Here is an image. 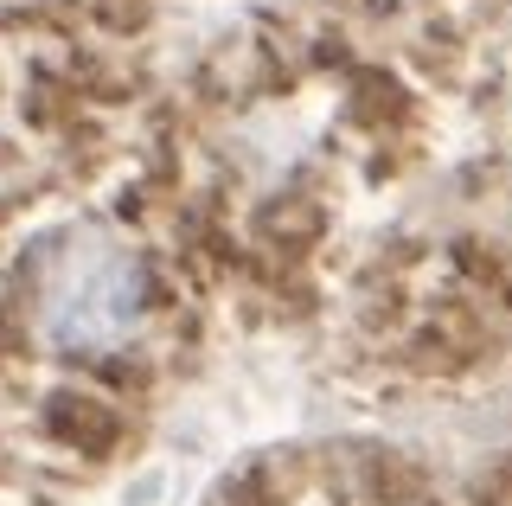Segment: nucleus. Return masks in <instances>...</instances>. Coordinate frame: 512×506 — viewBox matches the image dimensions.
<instances>
[{
  "instance_id": "1",
  "label": "nucleus",
  "mask_w": 512,
  "mask_h": 506,
  "mask_svg": "<svg viewBox=\"0 0 512 506\" xmlns=\"http://www.w3.org/2000/svg\"><path fill=\"white\" fill-rule=\"evenodd\" d=\"M141 314V270L116 244H77L45 276V321L71 346H109Z\"/></svg>"
}]
</instances>
